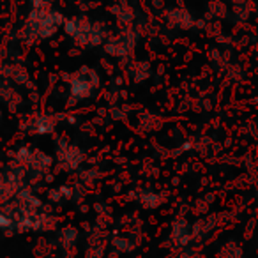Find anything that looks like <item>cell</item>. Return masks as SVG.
Wrapping results in <instances>:
<instances>
[{
    "instance_id": "9a60e30c",
    "label": "cell",
    "mask_w": 258,
    "mask_h": 258,
    "mask_svg": "<svg viewBox=\"0 0 258 258\" xmlns=\"http://www.w3.org/2000/svg\"><path fill=\"white\" fill-rule=\"evenodd\" d=\"M140 200H142V205L147 209H152V207H158L161 204V197L158 193H152V191H144L140 195Z\"/></svg>"
},
{
    "instance_id": "8992f818",
    "label": "cell",
    "mask_w": 258,
    "mask_h": 258,
    "mask_svg": "<svg viewBox=\"0 0 258 258\" xmlns=\"http://www.w3.org/2000/svg\"><path fill=\"white\" fill-rule=\"evenodd\" d=\"M57 159H58V163H60L62 168L75 170L82 165L83 152L80 151L76 145L68 144V142H60V147H58V151H57Z\"/></svg>"
},
{
    "instance_id": "5b68a950",
    "label": "cell",
    "mask_w": 258,
    "mask_h": 258,
    "mask_svg": "<svg viewBox=\"0 0 258 258\" xmlns=\"http://www.w3.org/2000/svg\"><path fill=\"white\" fill-rule=\"evenodd\" d=\"M137 39H138V34L131 27H122V30L117 36H110L104 41V50L111 57H125V55H129L133 51Z\"/></svg>"
},
{
    "instance_id": "7c38bea8",
    "label": "cell",
    "mask_w": 258,
    "mask_h": 258,
    "mask_svg": "<svg viewBox=\"0 0 258 258\" xmlns=\"http://www.w3.org/2000/svg\"><path fill=\"white\" fill-rule=\"evenodd\" d=\"M76 240H78V232L73 226H66L58 233V242L62 244V247H73L76 244Z\"/></svg>"
},
{
    "instance_id": "6da1fadb",
    "label": "cell",
    "mask_w": 258,
    "mask_h": 258,
    "mask_svg": "<svg viewBox=\"0 0 258 258\" xmlns=\"http://www.w3.org/2000/svg\"><path fill=\"white\" fill-rule=\"evenodd\" d=\"M64 16L51 8L50 0H32L29 18L23 25L22 36L27 41L48 39L64 27Z\"/></svg>"
},
{
    "instance_id": "277c9868",
    "label": "cell",
    "mask_w": 258,
    "mask_h": 258,
    "mask_svg": "<svg viewBox=\"0 0 258 258\" xmlns=\"http://www.w3.org/2000/svg\"><path fill=\"white\" fill-rule=\"evenodd\" d=\"M99 87V76L94 69L82 68L71 76L69 80V94L71 101H82L87 99L94 94V90Z\"/></svg>"
},
{
    "instance_id": "30bf717a",
    "label": "cell",
    "mask_w": 258,
    "mask_h": 258,
    "mask_svg": "<svg viewBox=\"0 0 258 258\" xmlns=\"http://www.w3.org/2000/svg\"><path fill=\"white\" fill-rule=\"evenodd\" d=\"M0 99L6 101L11 110L20 103V96L16 94V90H13V87L8 82H2V80H0Z\"/></svg>"
},
{
    "instance_id": "3957f363",
    "label": "cell",
    "mask_w": 258,
    "mask_h": 258,
    "mask_svg": "<svg viewBox=\"0 0 258 258\" xmlns=\"http://www.w3.org/2000/svg\"><path fill=\"white\" fill-rule=\"evenodd\" d=\"M15 163L23 166L32 179H41L43 173L53 165V158L41 151H36V149L23 147L15 154Z\"/></svg>"
},
{
    "instance_id": "8fae6325",
    "label": "cell",
    "mask_w": 258,
    "mask_h": 258,
    "mask_svg": "<svg viewBox=\"0 0 258 258\" xmlns=\"http://www.w3.org/2000/svg\"><path fill=\"white\" fill-rule=\"evenodd\" d=\"M172 240L175 242V246H186L187 240H189V228H187L186 223H175L173 225V232H172Z\"/></svg>"
},
{
    "instance_id": "2e32d148",
    "label": "cell",
    "mask_w": 258,
    "mask_h": 258,
    "mask_svg": "<svg viewBox=\"0 0 258 258\" xmlns=\"http://www.w3.org/2000/svg\"><path fill=\"white\" fill-rule=\"evenodd\" d=\"M9 230H15L13 218L4 211V209H0V232H9Z\"/></svg>"
},
{
    "instance_id": "7a4b0ae2",
    "label": "cell",
    "mask_w": 258,
    "mask_h": 258,
    "mask_svg": "<svg viewBox=\"0 0 258 258\" xmlns=\"http://www.w3.org/2000/svg\"><path fill=\"white\" fill-rule=\"evenodd\" d=\"M64 30L80 46H97L108 39V30L104 23L92 22V20L82 18V16L66 20Z\"/></svg>"
},
{
    "instance_id": "e0dca14e",
    "label": "cell",
    "mask_w": 258,
    "mask_h": 258,
    "mask_svg": "<svg viewBox=\"0 0 258 258\" xmlns=\"http://www.w3.org/2000/svg\"><path fill=\"white\" fill-rule=\"evenodd\" d=\"M144 69H151V68H149L147 62H137V64H135V68L131 69V75L135 76V80H144V78H147L149 73H144Z\"/></svg>"
},
{
    "instance_id": "4fadbf2b",
    "label": "cell",
    "mask_w": 258,
    "mask_h": 258,
    "mask_svg": "<svg viewBox=\"0 0 258 258\" xmlns=\"http://www.w3.org/2000/svg\"><path fill=\"white\" fill-rule=\"evenodd\" d=\"M6 75H8V78H11L13 82L20 83V85H25V83L29 82V73H27L22 66H9Z\"/></svg>"
},
{
    "instance_id": "ba28073f",
    "label": "cell",
    "mask_w": 258,
    "mask_h": 258,
    "mask_svg": "<svg viewBox=\"0 0 258 258\" xmlns=\"http://www.w3.org/2000/svg\"><path fill=\"white\" fill-rule=\"evenodd\" d=\"M111 15L115 16L118 23L122 27H131L135 22V9L131 8L127 0H117L113 6H111Z\"/></svg>"
},
{
    "instance_id": "52a82bcc",
    "label": "cell",
    "mask_w": 258,
    "mask_h": 258,
    "mask_svg": "<svg viewBox=\"0 0 258 258\" xmlns=\"http://www.w3.org/2000/svg\"><path fill=\"white\" fill-rule=\"evenodd\" d=\"M55 125H57V117H55V115L43 113V115L34 117L32 120L29 122L27 129H29L32 135H48L53 131Z\"/></svg>"
},
{
    "instance_id": "ac0fdd59",
    "label": "cell",
    "mask_w": 258,
    "mask_h": 258,
    "mask_svg": "<svg viewBox=\"0 0 258 258\" xmlns=\"http://www.w3.org/2000/svg\"><path fill=\"white\" fill-rule=\"evenodd\" d=\"M0 117H2V110H0Z\"/></svg>"
},
{
    "instance_id": "9c48e42d",
    "label": "cell",
    "mask_w": 258,
    "mask_h": 258,
    "mask_svg": "<svg viewBox=\"0 0 258 258\" xmlns=\"http://www.w3.org/2000/svg\"><path fill=\"white\" fill-rule=\"evenodd\" d=\"M166 22H168L170 25L177 27V29H189V27L195 23L189 13L182 8L168 9V11H166Z\"/></svg>"
},
{
    "instance_id": "5bb4252c",
    "label": "cell",
    "mask_w": 258,
    "mask_h": 258,
    "mask_svg": "<svg viewBox=\"0 0 258 258\" xmlns=\"http://www.w3.org/2000/svg\"><path fill=\"white\" fill-rule=\"evenodd\" d=\"M73 195V189L69 186H60L57 187V189H51L50 193H48V197H50L51 202H55V204H62V202L69 200Z\"/></svg>"
}]
</instances>
